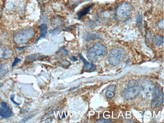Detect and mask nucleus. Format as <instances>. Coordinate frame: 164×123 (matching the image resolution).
I'll return each mask as SVG.
<instances>
[{
    "label": "nucleus",
    "mask_w": 164,
    "mask_h": 123,
    "mask_svg": "<svg viewBox=\"0 0 164 123\" xmlns=\"http://www.w3.org/2000/svg\"><path fill=\"white\" fill-rule=\"evenodd\" d=\"M152 97V105L156 107L161 106L163 103V95L158 87H155Z\"/></svg>",
    "instance_id": "6"
},
{
    "label": "nucleus",
    "mask_w": 164,
    "mask_h": 123,
    "mask_svg": "<svg viewBox=\"0 0 164 123\" xmlns=\"http://www.w3.org/2000/svg\"><path fill=\"white\" fill-rule=\"evenodd\" d=\"M116 90V86L114 85H110L108 88L105 93L106 96L108 98L111 99L115 95L114 92Z\"/></svg>",
    "instance_id": "11"
},
{
    "label": "nucleus",
    "mask_w": 164,
    "mask_h": 123,
    "mask_svg": "<svg viewBox=\"0 0 164 123\" xmlns=\"http://www.w3.org/2000/svg\"><path fill=\"white\" fill-rule=\"evenodd\" d=\"M2 85L1 84H0V87H1L2 86Z\"/></svg>",
    "instance_id": "23"
},
{
    "label": "nucleus",
    "mask_w": 164,
    "mask_h": 123,
    "mask_svg": "<svg viewBox=\"0 0 164 123\" xmlns=\"http://www.w3.org/2000/svg\"><path fill=\"white\" fill-rule=\"evenodd\" d=\"M159 26L160 27L162 28L163 27V19L161 20L160 21L159 23Z\"/></svg>",
    "instance_id": "22"
},
{
    "label": "nucleus",
    "mask_w": 164,
    "mask_h": 123,
    "mask_svg": "<svg viewBox=\"0 0 164 123\" xmlns=\"http://www.w3.org/2000/svg\"><path fill=\"white\" fill-rule=\"evenodd\" d=\"M141 91V87L138 82L134 80L129 82L127 89L124 92V96L126 99L131 100L138 95Z\"/></svg>",
    "instance_id": "2"
},
{
    "label": "nucleus",
    "mask_w": 164,
    "mask_h": 123,
    "mask_svg": "<svg viewBox=\"0 0 164 123\" xmlns=\"http://www.w3.org/2000/svg\"><path fill=\"white\" fill-rule=\"evenodd\" d=\"M79 57L82 60L84 65L83 70L84 71L88 72L92 70L95 68V65L93 64H90L89 62L87 61L83 57L81 54H79Z\"/></svg>",
    "instance_id": "9"
},
{
    "label": "nucleus",
    "mask_w": 164,
    "mask_h": 123,
    "mask_svg": "<svg viewBox=\"0 0 164 123\" xmlns=\"http://www.w3.org/2000/svg\"><path fill=\"white\" fill-rule=\"evenodd\" d=\"M40 55L39 54H33L28 56L26 59L27 60L31 61H34L40 58Z\"/></svg>",
    "instance_id": "14"
},
{
    "label": "nucleus",
    "mask_w": 164,
    "mask_h": 123,
    "mask_svg": "<svg viewBox=\"0 0 164 123\" xmlns=\"http://www.w3.org/2000/svg\"><path fill=\"white\" fill-rule=\"evenodd\" d=\"M143 20V16L141 14H139L136 20L137 23L139 26H141L142 25Z\"/></svg>",
    "instance_id": "15"
},
{
    "label": "nucleus",
    "mask_w": 164,
    "mask_h": 123,
    "mask_svg": "<svg viewBox=\"0 0 164 123\" xmlns=\"http://www.w3.org/2000/svg\"><path fill=\"white\" fill-rule=\"evenodd\" d=\"M92 6L91 5H90L80 10L77 14L78 19H81L83 17L87 15L91 9Z\"/></svg>",
    "instance_id": "12"
},
{
    "label": "nucleus",
    "mask_w": 164,
    "mask_h": 123,
    "mask_svg": "<svg viewBox=\"0 0 164 123\" xmlns=\"http://www.w3.org/2000/svg\"><path fill=\"white\" fill-rule=\"evenodd\" d=\"M35 35V31L31 28L24 29L17 33L16 35L14 40L16 43L20 45L27 43Z\"/></svg>",
    "instance_id": "3"
},
{
    "label": "nucleus",
    "mask_w": 164,
    "mask_h": 123,
    "mask_svg": "<svg viewBox=\"0 0 164 123\" xmlns=\"http://www.w3.org/2000/svg\"><path fill=\"white\" fill-rule=\"evenodd\" d=\"M71 60L73 62H76L77 61L78 59L75 56H72L70 58Z\"/></svg>",
    "instance_id": "21"
},
{
    "label": "nucleus",
    "mask_w": 164,
    "mask_h": 123,
    "mask_svg": "<svg viewBox=\"0 0 164 123\" xmlns=\"http://www.w3.org/2000/svg\"><path fill=\"white\" fill-rule=\"evenodd\" d=\"M15 95H12L10 97V99L12 102L13 103L16 105H19L20 104L16 102L14 100Z\"/></svg>",
    "instance_id": "18"
},
{
    "label": "nucleus",
    "mask_w": 164,
    "mask_h": 123,
    "mask_svg": "<svg viewBox=\"0 0 164 123\" xmlns=\"http://www.w3.org/2000/svg\"><path fill=\"white\" fill-rule=\"evenodd\" d=\"M124 53L123 49L120 48H115L111 50L108 57V61L110 64L114 66L119 65Z\"/></svg>",
    "instance_id": "4"
},
{
    "label": "nucleus",
    "mask_w": 164,
    "mask_h": 123,
    "mask_svg": "<svg viewBox=\"0 0 164 123\" xmlns=\"http://www.w3.org/2000/svg\"><path fill=\"white\" fill-rule=\"evenodd\" d=\"M48 31V27L46 24H41L40 27L39 37L36 41L35 43L36 44L40 40L44 38L46 36Z\"/></svg>",
    "instance_id": "8"
},
{
    "label": "nucleus",
    "mask_w": 164,
    "mask_h": 123,
    "mask_svg": "<svg viewBox=\"0 0 164 123\" xmlns=\"http://www.w3.org/2000/svg\"><path fill=\"white\" fill-rule=\"evenodd\" d=\"M21 61V59H19L18 58H16L15 59V60L14 61V62L13 63V64L12 65V66L13 67L14 66H15L16 65L17 63H18L20 62Z\"/></svg>",
    "instance_id": "19"
},
{
    "label": "nucleus",
    "mask_w": 164,
    "mask_h": 123,
    "mask_svg": "<svg viewBox=\"0 0 164 123\" xmlns=\"http://www.w3.org/2000/svg\"><path fill=\"white\" fill-rule=\"evenodd\" d=\"M98 123H110L111 121L108 119H100L97 122Z\"/></svg>",
    "instance_id": "20"
},
{
    "label": "nucleus",
    "mask_w": 164,
    "mask_h": 123,
    "mask_svg": "<svg viewBox=\"0 0 164 123\" xmlns=\"http://www.w3.org/2000/svg\"><path fill=\"white\" fill-rule=\"evenodd\" d=\"M33 117V114H30L26 116L25 117H24L22 120L21 122H25L29 120L31 118Z\"/></svg>",
    "instance_id": "17"
},
{
    "label": "nucleus",
    "mask_w": 164,
    "mask_h": 123,
    "mask_svg": "<svg viewBox=\"0 0 164 123\" xmlns=\"http://www.w3.org/2000/svg\"><path fill=\"white\" fill-rule=\"evenodd\" d=\"M107 53L106 47L102 43H97L90 47L87 51V58L91 62H96L98 61V57L106 56Z\"/></svg>",
    "instance_id": "1"
},
{
    "label": "nucleus",
    "mask_w": 164,
    "mask_h": 123,
    "mask_svg": "<svg viewBox=\"0 0 164 123\" xmlns=\"http://www.w3.org/2000/svg\"><path fill=\"white\" fill-rule=\"evenodd\" d=\"M132 7L130 4L127 2L122 3L118 7L117 10V14L119 18L124 19L130 15Z\"/></svg>",
    "instance_id": "5"
},
{
    "label": "nucleus",
    "mask_w": 164,
    "mask_h": 123,
    "mask_svg": "<svg viewBox=\"0 0 164 123\" xmlns=\"http://www.w3.org/2000/svg\"><path fill=\"white\" fill-rule=\"evenodd\" d=\"M71 63L69 61L67 60H64L61 63V65L63 68H67L69 67L71 65Z\"/></svg>",
    "instance_id": "16"
},
{
    "label": "nucleus",
    "mask_w": 164,
    "mask_h": 123,
    "mask_svg": "<svg viewBox=\"0 0 164 123\" xmlns=\"http://www.w3.org/2000/svg\"><path fill=\"white\" fill-rule=\"evenodd\" d=\"M154 41L156 46H161L163 43V37L159 35H156L154 37Z\"/></svg>",
    "instance_id": "13"
},
{
    "label": "nucleus",
    "mask_w": 164,
    "mask_h": 123,
    "mask_svg": "<svg viewBox=\"0 0 164 123\" xmlns=\"http://www.w3.org/2000/svg\"><path fill=\"white\" fill-rule=\"evenodd\" d=\"M12 114V110L8 106L0 108V115L4 118H8Z\"/></svg>",
    "instance_id": "10"
},
{
    "label": "nucleus",
    "mask_w": 164,
    "mask_h": 123,
    "mask_svg": "<svg viewBox=\"0 0 164 123\" xmlns=\"http://www.w3.org/2000/svg\"><path fill=\"white\" fill-rule=\"evenodd\" d=\"M141 91L143 97L148 98L152 96L155 87L151 81H146L141 86Z\"/></svg>",
    "instance_id": "7"
}]
</instances>
